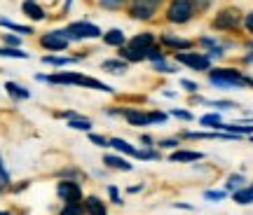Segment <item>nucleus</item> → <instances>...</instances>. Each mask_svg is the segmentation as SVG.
<instances>
[{"instance_id":"obj_13","label":"nucleus","mask_w":253,"mask_h":215,"mask_svg":"<svg viewBox=\"0 0 253 215\" xmlns=\"http://www.w3.org/2000/svg\"><path fill=\"white\" fill-rule=\"evenodd\" d=\"M82 204H84V211H87V215H108L106 201H101V199L94 197V194L84 197V199H82Z\"/></svg>"},{"instance_id":"obj_31","label":"nucleus","mask_w":253,"mask_h":215,"mask_svg":"<svg viewBox=\"0 0 253 215\" xmlns=\"http://www.w3.org/2000/svg\"><path fill=\"white\" fill-rule=\"evenodd\" d=\"M153 71L155 72H167V75H169V72H176V71H178V66H176V63H169L167 59H164V61L153 63Z\"/></svg>"},{"instance_id":"obj_12","label":"nucleus","mask_w":253,"mask_h":215,"mask_svg":"<svg viewBox=\"0 0 253 215\" xmlns=\"http://www.w3.org/2000/svg\"><path fill=\"white\" fill-rule=\"evenodd\" d=\"M199 159H204V154L197 152V150H173L169 154V161H173V164H192V161Z\"/></svg>"},{"instance_id":"obj_25","label":"nucleus","mask_w":253,"mask_h":215,"mask_svg":"<svg viewBox=\"0 0 253 215\" xmlns=\"http://www.w3.org/2000/svg\"><path fill=\"white\" fill-rule=\"evenodd\" d=\"M199 124L202 126H209V129H220V124H223V117H220V112H209V115H202L199 117Z\"/></svg>"},{"instance_id":"obj_40","label":"nucleus","mask_w":253,"mask_h":215,"mask_svg":"<svg viewBox=\"0 0 253 215\" xmlns=\"http://www.w3.org/2000/svg\"><path fill=\"white\" fill-rule=\"evenodd\" d=\"M2 42H5V47H19L21 45V40H19V36H9V33H2Z\"/></svg>"},{"instance_id":"obj_14","label":"nucleus","mask_w":253,"mask_h":215,"mask_svg":"<svg viewBox=\"0 0 253 215\" xmlns=\"http://www.w3.org/2000/svg\"><path fill=\"white\" fill-rule=\"evenodd\" d=\"M101 40H103V45L106 47H125L126 45V36L120 31V28H110V31H106L103 36H101Z\"/></svg>"},{"instance_id":"obj_23","label":"nucleus","mask_w":253,"mask_h":215,"mask_svg":"<svg viewBox=\"0 0 253 215\" xmlns=\"http://www.w3.org/2000/svg\"><path fill=\"white\" fill-rule=\"evenodd\" d=\"M232 199H235L239 206H249V204H253V185H244L242 189L232 192Z\"/></svg>"},{"instance_id":"obj_51","label":"nucleus","mask_w":253,"mask_h":215,"mask_svg":"<svg viewBox=\"0 0 253 215\" xmlns=\"http://www.w3.org/2000/svg\"><path fill=\"white\" fill-rule=\"evenodd\" d=\"M249 138H251V143H253V136H249Z\"/></svg>"},{"instance_id":"obj_32","label":"nucleus","mask_w":253,"mask_h":215,"mask_svg":"<svg viewBox=\"0 0 253 215\" xmlns=\"http://www.w3.org/2000/svg\"><path fill=\"white\" fill-rule=\"evenodd\" d=\"M178 138H162V141H157L155 147H160V150H176L178 147Z\"/></svg>"},{"instance_id":"obj_6","label":"nucleus","mask_w":253,"mask_h":215,"mask_svg":"<svg viewBox=\"0 0 253 215\" xmlns=\"http://www.w3.org/2000/svg\"><path fill=\"white\" fill-rule=\"evenodd\" d=\"M56 197L61 199L63 204H73V201H82V187L78 180H59L56 182Z\"/></svg>"},{"instance_id":"obj_30","label":"nucleus","mask_w":253,"mask_h":215,"mask_svg":"<svg viewBox=\"0 0 253 215\" xmlns=\"http://www.w3.org/2000/svg\"><path fill=\"white\" fill-rule=\"evenodd\" d=\"M0 56H5V59H28L31 54L21 52L19 47H0Z\"/></svg>"},{"instance_id":"obj_7","label":"nucleus","mask_w":253,"mask_h":215,"mask_svg":"<svg viewBox=\"0 0 253 215\" xmlns=\"http://www.w3.org/2000/svg\"><path fill=\"white\" fill-rule=\"evenodd\" d=\"M38 45L42 47L45 52H66L71 47V42L63 37L61 31H49V33H42L38 37Z\"/></svg>"},{"instance_id":"obj_21","label":"nucleus","mask_w":253,"mask_h":215,"mask_svg":"<svg viewBox=\"0 0 253 215\" xmlns=\"http://www.w3.org/2000/svg\"><path fill=\"white\" fill-rule=\"evenodd\" d=\"M218 131H225V134H235V136H253V124H239V122H232V124H220Z\"/></svg>"},{"instance_id":"obj_37","label":"nucleus","mask_w":253,"mask_h":215,"mask_svg":"<svg viewBox=\"0 0 253 215\" xmlns=\"http://www.w3.org/2000/svg\"><path fill=\"white\" fill-rule=\"evenodd\" d=\"M150 119H153V124H164L169 119V115L162 110H150Z\"/></svg>"},{"instance_id":"obj_27","label":"nucleus","mask_w":253,"mask_h":215,"mask_svg":"<svg viewBox=\"0 0 253 215\" xmlns=\"http://www.w3.org/2000/svg\"><path fill=\"white\" fill-rule=\"evenodd\" d=\"M129 0H96V5L106 12H118V9H125Z\"/></svg>"},{"instance_id":"obj_44","label":"nucleus","mask_w":253,"mask_h":215,"mask_svg":"<svg viewBox=\"0 0 253 215\" xmlns=\"http://www.w3.org/2000/svg\"><path fill=\"white\" fill-rule=\"evenodd\" d=\"M244 28L249 31V36H253V12L244 14Z\"/></svg>"},{"instance_id":"obj_47","label":"nucleus","mask_w":253,"mask_h":215,"mask_svg":"<svg viewBox=\"0 0 253 215\" xmlns=\"http://www.w3.org/2000/svg\"><path fill=\"white\" fill-rule=\"evenodd\" d=\"M173 208H185V211H192V206H190V204H173Z\"/></svg>"},{"instance_id":"obj_16","label":"nucleus","mask_w":253,"mask_h":215,"mask_svg":"<svg viewBox=\"0 0 253 215\" xmlns=\"http://www.w3.org/2000/svg\"><path fill=\"white\" fill-rule=\"evenodd\" d=\"M82 61V56H54V54H45L42 63L45 66H54V68H63V66H71V63Z\"/></svg>"},{"instance_id":"obj_24","label":"nucleus","mask_w":253,"mask_h":215,"mask_svg":"<svg viewBox=\"0 0 253 215\" xmlns=\"http://www.w3.org/2000/svg\"><path fill=\"white\" fill-rule=\"evenodd\" d=\"M246 185V178L242 173H230L225 180V192H237V189H242Z\"/></svg>"},{"instance_id":"obj_26","label":"nucleus","mask_w":253,"mask_h":215,"mask_svg":"<svg viewBox=\"0 0 253 215\" xmlns=\"http://www.w3.org/2000/svg\"><path fill=\"white\" fill-rule=\"evenodd\" d=\"M164 59H167V52H164V47L153 45V47H148V49H145V61L157 63V61H164Z\"/></svg>"},{"instance_id":"obj_34","label":"nucleus","mask_w":253,"mask_h":215,"mask_svg":"<svg viewBox=\"0 0 253 215\" xmlns=\"http://www.w3.org/2000/svg\"><path fill=\"white\" fill-rule=\"evenodd\" d=\"M225 189H207L204 192V199H209V201H223L225 199Z\"/></svg>"},{"instance_id":"obj_9","label":"nucleus","mask_w":253,"mask_h":215,"mask_svg":"<svg viewBox=\"0 0 253 215\" xmlns=\"http://www.w3.org/2000/svg\"><path fill=\"white\" fill-rule=\"evenodd\" d=\"M122 117L126 119L129 126H150L153 124L150 112H145L141 108H122Z\"/></svg>"},{"instance_id":"obj_45","label":"nucleus","mask_w":253,"mask_h":215,"mask_svg":"<svg viewBox=\"0 0 253 215\" xmlns=\"http://www.w3.org/2000/svg\"><path fill=\"white\" fill-rule=\"evenodd\" d=\"M141 143H143V147H155L153 136H148V134H141Z\"/></svg>"},{"instance_id":"obj_29","label":"nucleus","mask_w":253,"mask_h":215,"mask_svg":"<svg viewBox=\"0 0 253 215\" xmlns=\"http://www.w3.org/2000/svg\"><path fill=\"white\" fill-rule=\"evenodd\" d=\"M68 126L75 129V131H87L89 134L94 124H91V119H87V117H75V119H68Z\"/></svg>"},{"instance_id":"obj_41","label":"nucleus","mask_w":253,"mask_h":215,"mask_svg":"<svg viewBox=\"0 0 253 215\" xmlns=\"http://www.w3.org/2000/svg\"><path fill=\"white\" fill-rule=\"evenodd\" d=\"M199 45L204 47V52H207V49H211V47H216V45H218V40H216V37L202 36V37H199Z\"/></svg>"},{"instance_id":"obj_1","label":"nucleus","mask_w":253,"mask_h":215,"mask_svg":"<svg viewBox=\"0 0 253 215\" xmlns=\"http://www.w3.org/2000/svg\"><path fill=\"white\" fill-rule=\"evenodd\" d=\"M207 75H209V82L213 87H218V89H244V87H253L251 75L237 71V68H211Z\"/></svg>"},{"instance_id":"obj_35","label":"nucleus","mask_w":253,"mask_h":215,"mask_svg":"<svg viewBox=\"0 0 253 215\" xmlns=\"http://www.w3.org/2000/svg\"><path fill=\"white\" fill-rule=\"evenodd\" d=\"M207 106L220 108V110H232V108H239L235 101H207Z\"/></svg>"},{"instance_id":"obj_39","label":"nucleus","mask_w":253,"mask_h":215,"mask_svg":"<svg viewBox=\"0 0 253 215\" xmlns=\"http://www.w3.org/2000/svg\"><path fill=\"white\" fill-rule=\"evenodd\" d=\"M108 194H110V201L115 204V206H122L125 201H122V197H120V192H118V187L115 185H108Z\"/></svg>"},{"instance_id":"obj_43","label":"nucleus","mask_w":253,"mask_h":215,"mask_svg":"<svg viewBox=\"0 0 253 215\" xmlns=\"http://www.w3.org/2000/svg\"><path fill=\"white\" fill-rule=\"evenodd\" d=\"M192 2H195V9H197V12H207V9L213 5V0H192Z\"/></svg>"},{"instance_id":"obj_11","label":"nucleus","mask_w":253,"mask_h":215,"mask_svg":"<svg viewBox=\"0 0 253 215\" xmlns=\"http://www.w3.org/2000/svg\"><path fill=\"white\" fill-rule=\"evenodd\" d=\"M118 56L120 59H125L126 63H141V61H145V49L131 47L129 42H126L125 47H120L118 49Z\"/></svg>"},{"instance_id":"obj_28","label":"nucleus","mask_w":253,"mask_h":215,"mask_svg":"<svg viewBox=\"0 0 253 215\" xmlns=\"http://www.w3.org/2000/svg\"><path fill=\"white\" fill-rule=\"evenodd\" d=\"M59 215H87V211H84V204H82V201H73V204H63Z\"/></svg>"},{"instance_id":"obj_5","label":"nucleus","mask_w":253,"mask_h":215,"mask_svg":"<svg viewBox=\"0 0 253 215\" xmlns=\"http://www.w3.org/2000/svg\"><path fill=\"white\" fill-rule=\"evenodd\" d=\"M173 59L178 66H188L190 71H197V72H209L211 71V59H209L204 52H176Z\"/></svg>"},{"instance_id":"obj_4","label":"nucleus","mask_w":253,"mask_h":215,"mask_svg":"<svg viewBox=\"0 0 253 215\" xmlns=\"http://www.w3.org/2000/svg\"><path fill=\"white\" fill-rule=\"evenodd\" d=\"M195 14H197V9H195L192 0H169L164 19L173 26H183V24H190L195 19Z\"/></svg>"},{"instance_id":"obj_20","label":"nucleus","mask_w":253,"mask_h":215,"mask_svg":"<svg viewBox=\"0 0 253 215\" xmlns=\"http://www.w3.org/2000/svg\"><path fill=\"white\" fill-rule=\"evenodd\" d=\"M103 164H106V169H113V171H131L134 169V166L126 159H122L120 154H103Z\"/></svg>"},{"instance_id":"obj_3","label":"nucleus","mask_w":253,"mask_h":215,"mask_svg":"<svg viewBox=\"0 0 253 215\" xmlns=\"http://www.w3.org/2000/svg\"><path fill=\"white\" fill-rule=\"evenodd\" d=\"M63 33V37L68 40V42H82V40H96V37L103 36V31H101L96 24H89V21H71L66 28H59Z\"/></svg>"},{"instance_id":"obj_42","label":"nucleus","mask_w":253,"mask_h":215,"mask_svg":"<svg viewBox=\"0 0 253 215\" xmlns=\"http://www.w3.org/2000/svg\"><path fill=\"white\" fill-rule=\"evenodd\" d=\"M181 87L188 91V94H197L199 91V84L197 82H192V80H181Z\"/></svg>"},{"instance_id":"obj_17","label":"nucleus","mask_w":253,"mask_h":215,"mask_svg":"<svg viewBox=\"0 0 253 215\" xmlns=\"http://www.w3.org/2000/svg\"><path fill=\"white\" fill-rule=\"evenodd\" d=\"M155 33L153 31H143V33H136L131 40H126L131 47H138V49H148V47H153L155 45Z\"/></svg>"},{"instance_id":"obj_10","label":"nucleus","mask_w":253,"mask_h":215,"mask_svg":"<svg viewBox=\"0 0 253 215\" xmlns=\"http://www.w3.org/2000/svg\"><path fill=\"white\" fill-rule=\"evenodd\" d=\"M21 12H24V17H28L31 21H36V24L47 19L45 7H42L38 0H24V2H21Z\"/></svg>"},{"instance_id":"obj_52","label":"nucleus","mask_w":253,"mask_h":215,"mask_svg":"<svg viewBox=\"0 0 253 215\" xmlns=\"http://www.w3.org/2000/svg\"><path fill=\"white\" fill-rule=\"evenodd\" d=\"M251 185H253V182H251Z\"/></svg>"},{"instance_id":"obj_18","label":"nucleus","mask_w":253,"mask_h":215,"mask_svg":"<svg viewBox=\"0 0 253 215\" xmlns=\"http://www.w3.org/2000/svg\"><path fill=\"white\" fill-rule=\"evenodd\" d=\"M108 147H113V150L120 154H129V157H134V159H136V154H138V150H136L131 143H126L125 138H108Z\"/></svg>"},{"instance_id":"obj_8","label":"nucleus","mask_w":253,"mask_h":215,"mask_svg":"<svg viewBox=\"0 0 253 215\" xmlns=\"http://www.w3.org/2000/svg\"><path fill=\"white\" fill-rule=\"evenodd\" d=\"M160 45H162L164 49H171V52H190V49L195 47V42H192V40H185V37L173 36V33H162V36H160Z\"/></svg>"},{"instance_id":"obj_19","label":"nucleus","mask_w":253,"mask_h":215,"mask_svg":"<svg viewBox=\"0 0 253 215\" xmlns=\"http://www.w3.org/2000/svg\"><path fill=\"white\" fill-rule=\"evenodd\" d=\"M5 91H7V96L9 99H14V101H26L31 99V91L26 89V87H21L19 82H5Z\"/></svg>"},{"instance_id":"obj_22","label":"nucleus","mask_w":253,"mask_h":215,"mask_svg":"<svg viewBox=\"0 0 253 215\" xmlns=\"http://www.w3.org/2000/svg\"><path fill=\"white\" fill-rule=\"evenodd\" d=\"M0 26L7 28V31H14V33H21V36H33V33H36L33 26H24V24L9 21V19H5V17H0Z\"/></svg>"},{"instance_id":"obj_15","label":"nucleus","mask_w":253,"mask_h":215,"mask_svg":"<svg viewBox=\"0 0 253 215\" xmlns=\"http://www.w3.org/2000/svg\"><path fill=\"white\" fill-rule=\"evenodd\" d=\"M101 71L113 72V75H122V72L129 71V63H126L125 59H120V56H115V59H106V61L101 63Z\"/></svg>"},{"instance_id":"obj_46","label":"nucleus","mask_w":253,"mask_h":215,"mask_svg":"<svg viewBox=\"0 0 253 215\" xmlns=\"http://www.w3.org/2000/svg\"><path fill=\"white\" fill-rule=\"evenodd\" d=\"M71 5H73V0H66V2H63V7H61V14H59V17H66V14L71 12Z\"/></svg>"},{"instance_id":"obj_2","label":"nucleus","mask_w":253,"mask_h":215,"mask_svg":"<svg viewBox=\"0 0 253 215\" xmlns=\"http://www.w3.org/2000/svg\"><path fill=\"white\" fill-rule=\"evenodd\" d=\"M244 26V12L239 7H223L216 12V17L211 19V28L220 33H235Z\"/></svg>"},{"instance_id":"obj_38","label":"nucleus","mask_w":253,"mask_h":215,"mask_svg":"<svg viewBox=\"0 0 253 215\" xmlns=\"http://www.w3.org/2000/svg\"><path fill=\"white\" fill-rule=\"evenodd\" d=\"M89 143H94L96 147H108V138H106V136H99V134H91L89 131Z\"/></svg>"},{"instance_id":"obj_49","label":"nucleus","mask_w":253,"mask_h":215,"mask_svg":"<svg viewBox=\"0 0 253 215\" xmlns=\"http://www.w3.org/2000/svg\"><path fill=\"white\" fill-rule=\"evenodd\" d=\"M244 63H253V52H249V54L244 56Z\"/></svg>"},{"instance_id":"obj_50","label":"nucleus","mask_w":253,"mask_h":215,"mask_svg":"<svg viewBox=\"0 0 253 215\" xmlns=\"http://www.w3.org/2000/svg\"><path fill=\"white\" fill-rule=\"evenodd\" d=\"M0 215H9V213H7V211H0Z\"/></svg>"},{"instance_id":"obj_48","label":"nucleus","mask_w":253,"mask_h":215,"mask_svg":"<svg viewBox=\"0 0 253 215\" xmlns=\"http://www.w3.org/2000/svg\"><path fill=\"white\" fill-rule=\"evenodd\" d=\"M141 189H143V185H136V187H129L126 192H131V194H134V192H141Z\"/></svg>"},{"instance_id":"obj_33","label":"nucleus","mask_w":253,"mask_h":215,"mask_svg":"<svg viewBox=\"0 0 253 215\" xmlns=\"http://www.w3.org/2000/svg\"><path fill=\"white\" fill-rule=\"evenodd\" d=\"M12 185H9V173L5 171V164H2V159H0V192H5V189H9Z\"/></svg>"},{"instance_id":"obj_36","label":"nucleus","mask_w":253,"mask_h":215,"mask_svg":"<svg viewBox=\"0 0 253 215\" xmlns=\"http://www.w3.org/2000/svg\"><path fill=\"white\" fill-rule=\"evenodd\" d=\"M171 115L178 117V119H183V122H192V119H195V117H192V112H190V110H183V108H173Z\"/></svg>"}]
</instances>
